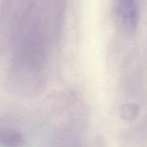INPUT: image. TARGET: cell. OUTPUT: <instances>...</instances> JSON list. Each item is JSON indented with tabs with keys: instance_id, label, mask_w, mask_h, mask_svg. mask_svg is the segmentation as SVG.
<instances>
[{
	"instance_id": "obj_2",
	"label": "cell",
	"mask_w": 147,
	"mask_h": 147,
	"mask_svg": "<svg viewBox=\"0 0 147 147\" xmlns=\"http://www.w3.org/2000/svg\"><path fill=\"white\" fill-rule=\"evenodd\" d=\"M25 141L22 134L13 129H2L1 147H24Z\"/></svg>"
},
{
	"instance_id": "obj_1",
	"label": "cell",
	"mask_w": 147,
	"mask_h": 147,
	"mask_svg": "<svg viewBox=\"0 0 147 147\" xmlns=\"http://www.w3.org/2000/svg\"><path fill=\"white\" fill-rule=\"evenodd\" d=\"M115 20L126 32H134L140 19V0H113Z\"/></svg>"
}]
</instances>
